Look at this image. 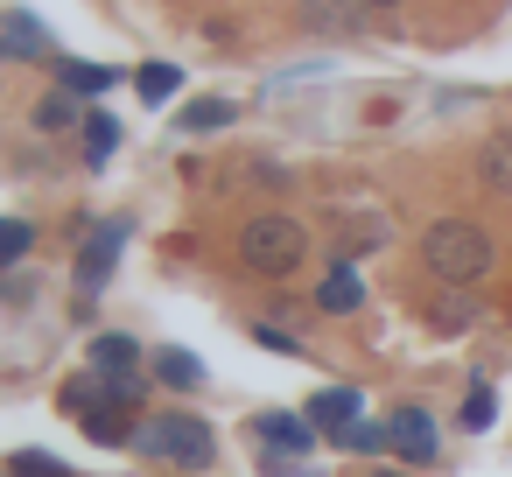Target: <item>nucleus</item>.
<instances>
[{
    "mask_svg": "<svg viewBox=\"0 0 512 477\" xmlns=\"http://www.w3.org/2000/svg\"><path fill=\"white\" fill-rule=\"evenodd\" d=\"M302 260H309V232H302L288 211H253V218L239 225V267H246V274L288 281Z\"/></svg>",
    "mask_w": 512,
    "mask_h": 477,
    "instance_id": "obj_1",
    "label": "nucleus"
},
{
    "mask_svg": "<svg viewBox=\"0 0 512 477\" xmlns=\"http://www.w3.org/2000/svg\"><path fill=\"white\" fill-rule=\"evenodd\" d=\"M421 267L449 288H477L491 274V239L470 225V218H435L421 232Z\"/></svg>",
    "mask_w": 512,
    "mask_h": 477,
    "instance_id": "obj_2",
    "label": "nucleus"
},
{
    "mask_svg": "<svg viewBox=\"0 0 512 477\" xmlns=\"http://www.w3.org/2000/svg\"><path fill=\"white\" fill-rule=\"evenodd\" d=\"M134 449L155 456V463H176V470H204L218 456V435L197 414H155V421L134 428Z\"/></svg>",
    "mask_w": 512,
    "mask_h": 477,
    "instance_id": "obj_3",
    "label": "nucleus"
},
{
    "mask_svg": "<svg viewBox=\"0 0 512 477\" xmlns=\"http://www.w3.org/2000/svg\"><path fill=\"white\" fill-rule=\"evenodd\" d=\"M372 0H302V29L316 36V43H358L365 29H372Z\"/></svg>",
    "mask_w": 512,
    "mask_h": 477,
    "instance_id": "obj_4",
    "label": "nucleus"
},
{
    "mask_svg": "<svg viewBox=\"0 0 512 477\" xmlns=\"http://www.w3.org/2000/svg\"><path fill=\"white\" fill-rule=\"evenodd\" d=\"M0 57H15V64H36V57H50V29H43L36 15L8 8V15H0Z\"/></svg>",
    "mask_w": 512,
    "mask_h": 477,
    "instance_id": "obj_5",
    "label": "nucleus"
},
{
    "mask_svg": "<svg viewBox=\"0 0 512 477\" xmlns=\"http://www.w3.org/2000/svg\"><path fill=\"white\" fill-rule=\"evenodd\" d=\"M260 442L274 456H309L316 449V421L309 414H260Z\"/></svg>",
    "mask_w": 512,
    "mask_h": 477,
    "instance_id": "obj_6",
    "label": "nucleus"
},
{
    "mask_svg": "<svg viewBox=\"0 0 512 477\" xmlns=\"http://www.w3.org/2000/svg\"><path fill=\"white\" fill-rule=\"evenodd\" d=\"M386 435H393V449H400L407 463H435V421H428L421 407H400V414L386 421Z\"/></svg>",
    "mask_w": 512,
    "mask_h": 477,
    "instance_id": "obj_7",
    "label": "nucleus"
},
{
    "mask_svg": "<svg viewBox=\"0 0 512 477\" xmlns=\"http://www.w3.org/2000/svg\"><path fill=\"white\" fill-rule=\"evenodd\" d=\"M120 239H127V225H106V232H92V239H85V253H78V288H85V295H92V288L113 274Z\"/></svg>",
    "mask_w": 512,
    "mask_h": 477,
    "instance_id": "obj_8",
    "label": "nucleus"
},
{
    "mask_svg": "<svg viewBox=\"0 0 512 477\" xmlns=\"http://www.w3.org/2000/svg\"><path fill=\"white\" fill-rule=\"evenodd\" d=\"M365 302V281H358V267L351 260H337L323 281H316V309H330V316H351Z\"/></svg>",
    "mask_w": 512,
    "mask_h": 477,
    "instance_id": "obj_9",
    "label": "nucleus"
},
{
    "mask_svg": "<svg viewBox=\"0 0 512 477\" xmlns=\"http://www.w3.org/2000/svg\"><path fill=\"white\" fill-rule=\"evenodd\" d=\"M309 421H316L323 435H337V428H351V421H358V393H351V386H323V393L309 400Z\"/></svg>",
    "mask_w": 512,
    "mask_h": 477,
    "instance_id": "obj_10",
    "label": "nucleus"
},
{
    "mask_svg": "<svg viewBox=\"0 0 512 477\" xmlns=\"http://www.w3.org/2000/svg\"><path fill=\"white\" fill-rule=\"evenodd\" d=\"M57 85L85 99V92H113V85H120V71H113V64H78V57H57Z\"/></svg>",
    "mask_w": 512,
    "mask_h": 477,
    "instance_id": "obj_11",
    "label": "nucleus"
},
{
    "mask_svg": "<svg viewBox=\"0 0 512 477\" xmlns=\"http://www.w3.org/2000/svg\"><path fill=\"white\" fill-rule=\"evenodd\" d=\"M477 176H484L491 190H505V197H512V127L484 141V155H477Z\"/></svg>",
    "mask_w": 512,
    "mask_h": 477,
    "instance_id": "obj_12",
    "label": "nucleus"
},
{
    "mask_svg": "<svg viewBox=\"0 0 512 477\" xmlns=\"http://www.w3.org/2000/svg\"><path fill=\"white\" fill-rule=\"evenodd\" d=\"M232 113H239L232 99H197V106L176 113V127H183V134H218V127H232Z\"/></svg>",
    "mask_w": 512,
    "mask_h": 477,
    "instance_id": "obj_13",
    "label": "nucleus"
},
{
    "mask_svg": "<svg viewBox=\"0 0 512 477\" xmlns=\"http://www.w3.org/2000/svg\"><path fill=\"white\" fill-rule=\"evenodd\" d=\"M155 372H162V386H176V393L204 386V365H197L190 351H176V344H162V351H155Z\"/></svg>",
    "mask_w": 512,
    "mask_h": 477,
    "instance_id": "obj_14",
    "label": "nucleus"
},
{
    "mask_svg": "<svg viewBox=\"0 0 512 477\" xmlns=\"http://www.w3.org/2000/svg\"><path fill=\"white\" fill-rule=\"evenodd\" d=\"M85 435H92L99 449H120V442H134V428H127V407H85Z\"/></svg>",
    "mask_w": 512,
    "mask_h": 477,
    "instance_id": "obj_15",
    "label": "nucleus"
},
{
    "mask_svg": "<svg viewBox=\"0 0 512 477\" xmlns=\"http://www.w3.org/2000/svg\"><path fill=\"white\" fill-rule=\"evenodd\" d=\"M134 85H141V99H155V106H162L169 92H183V71H176V64H141V71H134Z\"/></svg>",
    "mask_w": 512,
    "mask_h": 477,
    "instance_id": "obj_16",
    "label": "nucleus"
},
{
    "mask_svg": "<svg viewBox=\"0 0 512 477\" xmlns=\"http://www.w3.org/2000/svg\"><path fill=\"white\" fill-rule=\"evenodd\" d=\"M36 127H43V134H64V127H78V92H50V99L36 106Z\"/></svg>",
    "mask_w": 512,
    "mask_h": 477,
    "instance_id": "obj_17",
    "label": "nucleus"
},
{
    "mask_svg": "<svg viewBox=\"0 0 512 477\" xmlns=\"http://www.w3.org/2000/svg\"><path fill=\"white\" fill-rule=\"evenodd\" d=\"M92 365L99 372H134V337H92Z\"/></svg>",
    "mask_w": 512,
    "mask_h": 477,
    "instance_id": "obj_18",
    "label": "nucleus"
},
{
    "mask_svg": "<svg viewBox=\"0 0 512 477\" xmlns=\"http://www.w3.org/2000/svg\"><path fill=\"white\" fill-rule=\"evenodd\" d=\"M15 477H71V463L50 449H15Z\"/></svg>",
    "mask_w": 512,
    "mask_h": 477,
    "instance_id": "obj_19",
    "label": "nucleus"
},
{
    "mask_svg": "<svg viewBox=\"0 0 512 477\" xmlns=\"http://www.w3.org/2000/svg\"><path fill=\"white\" fill-rule=\"evenodd\" d=\"M85 148H92V162H106V155L120 148V127H113V113H92V120H85Z\"/></svg>",
    "mask_w": 512,
    "mask_h": 477,
    "instance_id": "obj_20",
    "label": "nucleus"
},
{
    "mask_svg": "<svg viewBox=\"0 0 512 477\" xmlns=\"http://www.w3.org/2000/svg\"><path fill=\"white\" fill-rule=\"evenodd\" d=\"M29 246H36V232H29L22 218H0V267H15Z\"/></svg>",
    "mask_w": 512,
    "mask_h": 477,
    "instance_id": "obj_21",
    "label": "nucleus"
},
{
    "mask_svg": "<svg viewBox=\"0 0 512 477\" xmlns=\"http://www.w3.org/2000/svg\"><path fill=\"white\" fill-rule=\"evenodd\" d=\"M99 393H106V407H141V379L134 372H106Z\"/></svg>",
    "mask_w": 512,
    "mask_h": 477,
    "instance_id": "obj_22",
    "label": "nucleus"
},
{
    "mask_svg": "<svg viewBox=\"0 0 512 477\" xmlns=\"http://www.w3.org/2000/svg\"><path fill=\"white\" fill-rule=\"evenodd\" d=\"M337 442H344V449H393V435H386V428H372V421H351V428H337Z\"/></svg>",
    "mask_w": 512,
    "mask_h": 477,
    "instance_id": "obj_23",
    "label": "nucleus"
},
{
    "mask_svg": "<svg viewBox=\"0 0 512 477\" xmlns=\"http://www.w3.org/2000/svg\"><path fill=\"white\" fill-rule=\"evenodd\" d=\"M463 428H491V386H470L463 393Z\"/></svg>",
    "mask_w": 512,
    "mask_h": 477,
    "instance_id": "obj_24",
    "label": "nucleus"
},
{
    "mask_svg": "<svg viewBox=\"0 0 512 477\" xmlns=\"http://www.w3.org/2000/svg\"><path fill=\"white\" fill-rule=\"evenodd\" d=\"M372 8H379V15H386V8H400V0H372Z\"/></svg>",
    "mask_w": 512,
    "mask_h": 477,
    "instance_id": "obj_25",
    "label": "nucleus"
},
{
    "mask_svg": "<svg viewBox=\"0 0 512 477\" xmlns=\"http://www.w3.org/2000/svg\"><path fill=\"white\" fill-rule=\"evenodd\" d=\"M379 477H386V470H379Z\"/></svg>",
    "mask_w": 512,
    "mask_h": 477,
    "instance_id": "obj_26",
    "label": "nucleus"
}]
</instances>
